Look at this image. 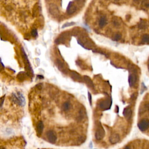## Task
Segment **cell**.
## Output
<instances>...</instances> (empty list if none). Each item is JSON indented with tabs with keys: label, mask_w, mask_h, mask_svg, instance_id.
Returning <instances> with one entry per match:
<instances>
[{
	"label": "cell",
	"mask_w": 149,
	"mask_h": 149,
	"mask_svg": "<svg viewBox=\"0 0 149 149\" xmlns=\"http://www.w3.org/2000/svg\"><path fill=\"white\" fill-rule=\"evenodd\" d=\"M12 100L15 103L18 105L23 106L25 104V100L22 93L18 92L16 94H12Z\"/></svg>",
	"instance_id": "6da1fadb"
},
{
	"label": "cell",
	"mask_w": 149,
	"mask_h": 149,
	"mask_svg": "<svg viewBox=\"0 0 149 149\" xmlns=\"http://www.w3.org/2000/svg\"><path fill=\"white\" fill-rule=\"evenodd\" d=\"M105 130L103 127L101 125L97 126V130L95 133V138L97 140H100L103 139L105 136Z\"/></svg>",
	"instance_id": "7a4b0ae2"
},
{
	"label": "cell",
	"mask_w": 149,
	"mask_h": 149,
	"mask_svg": "<svg viewBox=\"0 0 149 149\" xmlns=\"http://www.w3.org/2000/svg\"><path fill=\"white\" fill-rule=\"evenodd\" d=\"M138 128L141 131L144 132L147 130L149 127V122L148 119H141L140 121L138 123Z\"/></svg>",
	"instance_id": "3957f363"
},
{
	"label": "cell",
	"mask_w": 149,
	"mask_h": 149,
	"mask_svg": "<svg viewBox=\"0 0 149 149\" xmlns=\"http://www.w3.org/2000/svg\"><path fill=\"white\" fill-rule=\"evenodd\" d=\"M22 56L23 57V60L24 61H25V67H26V70H28V73H29V75L30 74H33V70H31V68L30 65L29 61V60L28 59V57H27V55H26V54H25V51H24V50L23 49H22Z\"/></svg>",
	"instance_id": "277c9868"
},
{
	"label": "cell",
	"mask_w": 149,
	"mask_h": 149,
	"mask_svg": "<svg viewBox=\"0 0 149 149\" xmlns=\"http://www.w3.org/2000/svg\"><path fill=\"white\" fill-rule=\"evenodd\" d=\"M111 104H112V100L111 99H107L101 102L100 108L102 110H107L110 108Z\"/></svg>",
	"instance_id": "5b68a950"
},
{
	"label": "cell",
	"mask_w": 149,
	"mask_h": 149,
	"mask_svg": "<svg viewBox=\"0 0 149 149\" xmlns=\"http://www.w3.org/2000/svg\"><path fill=\"white\" fill-rule=\"evenodd\" d=\"M46 136L48 140L51 143L54 144L57 141V135L56 133L53 130H49L46 133Z\"/></svg>",
	"instance_id": "8992f818"
},
{
	"label": "cell",
	"mask_w": 149,
	"mask_h": 149,
	"mask_svg": "<svg viewBox=\"0 0 149 149\" xmlns=\"http://www.w3.org/2000/svg\"><path fill=\"white\" fill-rule=\"evenodd\" d=\"M109 141L111 144H114L118 143L120 140V137L119 136L118 134L114 133L111 135L110 137H109Z\"/></svg>",
	"instance_id": "52a82bcc"
},
{
	"label": "cell",
	"mask_w": 149,
	"mask_h": 149,
	"mask_svg": "<svg viewBox=\"0 0 149 149\" xmlns=\"http://www.w3.org/2000/svg\"><path fill=\"white\" fill-rule=\"evenodd\" d=\"M132 114V111L129 107H127L123 109V115L125 117V118L127 119H129L131 118V116Z\"/></svg>",
	"instance_id": "ba28073f"
},
{
	"label": "cell",
	"mask_w": 149,
	"mask_h": 149,
	"mask_svg": "<svg viewBox=\"0 0 149 149\" xmlns=\"http://www.w3.org/2000/svg\"><path fill=\"white\" fill-rule=\"evenodd\" d=\"M76 10H77V8H76V6H75L74 4H73V2H70L68 6L67 11V13H68L69 15H72V13H73L76 11Z\"/></svg>",
	"instance_id": "9c48e42d"
},
{
	"label": "cell",
	"mask_w": 149,
	"mask_h": 149,
	"mask_svg": "<svg viewBox=\"0 0 149 149\" xmlns=\"http://www.w3.org/2000/svg\"><path fill=\"white\" fill-rule=\"evenodd\" d=\"M43 129H44V124L42 121H39L37 125V133L39 136H40L43 132Z\"/></svg>",
	"instance_id": "30bf717a"
},
{
	"label": "cell",
	"mask_w": 149,
	"mask_h": 149,
	"mask_svg": "<svg viewBox=\"0 0 149 149\" xmlns=\"http://www.w3.org/2000/svg\"><path fill=\"white\" fill-rule=\"evenodd\" d=\"M50 11L52 15L55 16L57 15L59 13V10H58V8L56 5H54V4H52L51 7H50Z\"/></svg>",
	"instance_id": "8fae6325"
},
{
	"label": "cell",
	"mask_w": 149,
	"mask_h": 149,
	"mask_svg": "<svg viewBox=\"0 0 149 149\" xmlns=\"http://www.w3.org/2000/svg\"><path fill=\"white\" fill-rule=\"evenodd\" d=\"M128 81H129V86H130V87L133 86L134 85H135V82H136V76H135V75L131 74L129 75Z\"/></svg>",
	"instance_id": "7c38bea8"
},
{
	"label": "cell",
	"mask_w": 149,
	"mask_h": 149,
	"mask_svg": "<svg viewBox=\"0 0 149 149\" xmlns=\"http://www.w3.org/2000/svg\"><path fill=\"white\" fill-rule=\"evenodd\" d=\"M70 104L69 102H65L62 105V109L64 111H67L70 109Z\"/></svg>",
	"instance_id": "4fadbf2b"
},
{
	"label": "cell",
	"mask_w": 149,
	"mask_h": 149,
	"mask_svg": "<svg viewBox=\"0 0 149 149\" xmlns=\"http://www.w3.org/2000/svg\"><path fill=\"white\" fill-rule=\"evenodd\" d=\"M107 24V19L105 17H102L99 22V25L100 28H103Z\"/></svg>",
	"instance_id": "5bb4252c"
},
{
	"label": "cell",
	"mask_w": 149,
	"mask_h": 149,
	"mask_svg": "<svg viewBox=\"0 0 149 149\" xmlns=\"http://www.w3.org/2000/svg\"><path fill=\"white\" fill-rule=\"evenodd\" d=\"M85 79L86 82V83L89 85V87H93V84L92 82H91V80L90 79V78L87 77V76H85Z\"/></svg>",
	"instance_id": "9a60e30c"
},
{
	"label": "cell",
	"mask_w": 149,
	"mask_h": 149,
	"mask_svg": "<svg viewBox=\"0 0 149 149\" xmlns=\"http://www.w3.org/2000/svg\"><path fill=\"white\" fill-rule=\"evenodd\" d=\"M142 41L143 42H144V43H149V36L147 35V34H145V35L143 37Z\"/></svg>",
	"instance_id": "2e32d148"
},
{
	"label": "cell",
	"mask_w": 149,
	"mask_h": 149,
	"mask_svg": "<svg viewBox=\"0 0 149 149\" xmlns=\"http://www.w3.org/2000/svg\"><path fill=\"white\" fill-rule=\"evenodd\" d=\"M18 78L20 80H23L25 79V73H23V72H21L19 74H18Z\"/></svg>",
	"instance_id": "e0dca14e"
},
{
	"label": "cell",
	"mask_w": 149,
	"mask_h": 149,
	"mask_svg": "<svg viewBox=\"0 0 149 149\" xmlns=\"http://www.w3.org/2000/svg\"><path fill=\"white\" fill-rule=\"evenodd\" d=\"M121 38V34H116L114 37V40L115 41H118Z\"/></svg>",
	"instance_id": "ac0fdd59"
},
{
	"label": "cell",
	"mask_w": 149,
	"mask_h": 149,
	"mask_svg": "<svg viewBox=\"0 0 149 149\" xmlns=\"http://www.w3.org/2000/svg\"><path fill=\"white\" fill-rule=\"evenodd\" d=\"M31 35H32L33 37H37V35H38V33H37V31L36 29L32 30V31H31Z\"/></svg>",
	"instance_id": "d6986e66"
},
{
	"label": "cell",
	"mask_w": 149,
	"mask_h": 149,
	"mask_svg": "<svg viewBox=\"0 0 149 149\" xmlns=\"http://www.w3.org/2000/svg\"><path fill=\"white\" fill-rule=\"evenodd\" d=\"M75 25V23H73V22H70V23H67L64 24V25H63V26L62 27V28H66V27L73 26V25Z\"/></svg>",
	"instance_id": "ffe728a7"
},
{
	"label": "cell",
	"mask_w": 149,
	"mask_h": 149,
	"mask_svg": "<svg viewBox=\"0 0 149 149\" xmlns=\"http://www.w3.org/2000/svg\"><path fill=\"white\" fill-rule=\"evenodd\" d=\"M145 26H146V25L144 22H141V23H140L139 27V28H140V29H144V28H145Z\"/></svg>",
	"instance_id": "44dd1931"
},
{
	"label": "cell",
	"mask_w": 149,
	"mask_h": 149,
	"mask_svg": "<svg viewBox=\"0 0 149 149\" xmlns=\"http://www.w3.org/2000/svg\"><path fill=\"white\" fill-rule=\"evenodd\" d=\"M88 98H89V100L90 104H91V94L89 92H88Z\"/></svg>",
	"instance_id": "7402d4cb"
},
{
	"label": "cell",
	"mask_w": 149,
	"mask_h": 149,
	"mask_svg": "<svg viewBox=\"0 0 149 149\" xmlns=\"http://www.w3.org/2000/svg\"><path fill=\"white\" fill-rule=\"evenodd\" d=\"M78 4H82V3H84L85 2V0H75Z\"/></svg>",
	"instance_id": "603a6c76"
},
{
	"label": "cell",
	"mask_w": 149,
	"mask_h": 149,
	"mask_svg": "<svg viewBox=\"0 0 149 149\" xmlns=\"http://www.w3.org/2000/svg\"><path fill=\"white\" fill-rule=\"evenodd\" d=\"M4 97H3V99H1V103H0V108L1 107V106H2L3 104V101H4Z\"/></svg>",
	"instance_id": "cb8c5ba5"
},
{
	"label": "cell",
	"mask_w": 149,
	"mask_h": 149,
	"mask_svg": "<svg viewBox=\"0 0 149 149\" xmlns=\"http://www.w3.org/2000/svg\"><path fill=\"white\" fill-rule=\"evenodd\" d=\"M131 149L130 148V147H129V146H126V147H125V149Z\"/></svg>",
	"instance_id": "d4e9b609"
},
{
	"label": "cell",
	"mask_w": 149,
	"mask_h": 149,
	"mask_svg": "<svg viewBox=\"0 0 149 149\" xmlns=\"http://www.w3.org/2000/svg\"><path fill=\"white\" fill-rule=\"evenodd\" d=\"M39 78H40V79H42V78H43V76H40V75H39Z\"/></svg>",
	"instance_id": "484cf974"
},
{
	"label": "cell",
	"mask_w": 149,
	"mask_h": 149,
	"mask_svg": "<svg viewBox=\"0 0 149 149\" xmlns=\"http://www.w3.org/2000/svg\"><path fill=\"white\" fill-rule=\"evenodd\" d=\"M0 149H6L4 148V147H1V148H0Z\"/></svg>",
	"instance_id": "4316f807"
}]
</instances>
